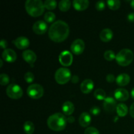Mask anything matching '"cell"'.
<instances>
[{
    "instance_id": "cell-1",
    "label": "cell",
    "mask_w": 134,
    "mask_h": 134,
    "mask_svg": "<svg viewBox=\"0 0 134 134\" xmlns=\"http://www.w3.org/2000/svg\"><path fill=\"white\" fill-rule=\"evenodd\" d=\"M69 34V26L66 22L60 20L54 22L48 30L50 39L56 43H61L65 41Z\"/></svg>"
},
{
    "instance_id": "cell-2",
    "label": "cell",
    "mask_w": 134,
    "mask_h": 134,
    "mask_svg": "<svg viewBox=\"0 0 134 134\" xmlns=\"http://www.w3.org/2000/svg\"><path fill=\"white\" fill-rule=\"evenodd\" d=\"M67 120L65 115L60 113H56L51 115L47 120V125L48 128L55 132H60L66 127Z\"/></svg>"
},
{
    "instance_id": "cell-3",
    "label": "cell",
    "mask_w": 134,
    "mask_h": 134,
    "mask_svg": "<svg viewBox=\"0 0 134 134\" xmlns=\"http://www.w3.org/2000/svg\"><path fill=\"white\" fill-rule=\"evenodd\" d=\"M25 9L31 16L37 17L42 15L45 7L41 0H27L25 2Z\"/></svg>"
},
{
    "instance_id": "cell-4",
    "label": "cell",
    "mask_w": 134,
    "mask_h": 134,
    "mask_svg": "<svg viewBox=\"0 0 134 134\" xmlns=\"http://www.w3.org/2000/svg\"><path fill=\"white\" fill-rule=\"evenodd\" d=\"M133 57V53L131 50L124 48L118 52L115 59L119 65L121 66H127L132 62Z\"/></svg>"
},
{
    "instance_id": "cell-5",
    "label": "cell",
    "mask_w": 134,
    "mask_h": 134,
    "mask_svg": "<svg viewBox=\"0 0 134 134\" xmlns=\"http://www.w3.org/2000/svg\"><path fill=\"white\" fill-rule=\"evenodd\" d=\"M71 79V73L68 68H60L55 73V80L59 85H65Z\"/></svg>"
},
{
    "instance_id": "cell-6",
    "label": "cell",
    "mask_w": 134,
    "mask_h": 134,
    "mask_svg": "<svg viewBox=\"0 0 134 134\" xmlns=\"http://www.w3.org/2000/svg\"><path fill=\"white\" fill-rule=\"evenodd\" d=\"M44 94V89L41 85L39 84H33L28 86L27 89V94L30 98L37 99L41 98Z\"/></svg>"
},
{
    "instance_id": "cell-7",
    "label": "cell",
    "mask_w": 134,
    "mask_h": 134,
    "mask_svg": "<svg viewBox=\"0 0 134 134\" xmlns=\"http://www.w3.org/2000/svg\"><path fill=\"white\" fill-rule=\"evenodd\" d=\"M6 94L11 99H18L23 95V90L19 85L13 83L7 86L6 89Z\"/></svg>"
},
{
    "instance_id": "cell-8",
    "label": "cell",
    "mask_w": 134,
    "mask_h": 134,
    "mask_svg": "<svg viewBox=\"0 0 134 134\" xmlns=\"http://www.w3.org/2000/svg\"><path fill=\"white\" fill-rule=\"evenodd\" d=\"M73 55L69 51H65L60 53L59 56V62L65 67L70 66L73 63Z\"/></svg>"
},
{
    "instance_id": "cell-9",
    "label": "cell",
    "mask_w": 134,
    "mask_h": 134,
    "mask_svg": "<svg viewBox=\"0 0 134 134\" xmlns=\"http://www.w3.org/2000/svg\"><path fill=\"white\" fill-rule=\"evenodd\" d=\"M85 42L82 39H76L72 43L71 45V51L74 54L79 55L83 52L85 50Z\"/></svg>"
},
{
    "instance_id": "cell-10",
    "label": "cell",
    "mask_w": 134,
    "mask_h": 134,
    "mask_svg": "<svg viewBox=\"0 0 134 134\" xmlns=\"http://www.w3.org/2000/svg\"><path fill=\"white\" fill-rule=\"evenodd\" d=\"M103 105L104 109L108 113L114 112L115 110L116 109V107H117L116 101L113 98H111V97L106 98L103 100Z\"/></svg>"
},
{
    "instance_id": "cell-11",
    "label": "cell",
    "mask_w": 134,
    "mask_h": 134,
    "mask_svg": "<svg viewBox=\"0 0 134 134\" xmlns=\"http://www.w3.org/2000/svg\"><path fill=\"white\" fill-rule=\"evenodd\" d=\"M48 30V26H47L46 22L43 20H38L33 26V31L34 33L38 35H42L47 32Z\"/></svg>"
},
{
    "instance_id": "cell-12",
    "label": "cell",
    "mask_w": 134,
    "mask_h": 134,
    "mask_svg": "<svg viewBox=\"0 0 134 134\" xmlns=\"http://www.w3.org/2000/svg\"><path fill=\"white\" fill-rule=\"evenodd\" d=\"M13 43L18 49H26L30 46V41L27 37L24 36H21L13 41Z\"/></svg>"
},
{
    "instance_id": "cell-13",
    "label": "cell",
    "mask_w": 134,
    "mask_h": 134,
    "mask_svg": "<svg viewBox=\"0 0 134 134\" xmlns=\"http://www.w3.org/2000/svg\"><path fill=\"white\" fill-rule=\"evenodd\" d=\"M2 58L5 61L9 63H13L16 60L17 55L16 52L10 48L4 50L2 53Z\"/></svg>"
},
{
    "instance_id": "cell-14",
    "label": "cell",
    "mask_w": 134,
    "mask_h": 134,
    "mask_svg": "<svg viewBox=\"0 0 134 134\" xmlns=\"http://www.w3.org/2000/svg\"><path fill=\"white\" fill-rule=\"evenodd\" d=\"M115 98L120 102H125L129 98V92L124 88H118L115 91Z\"/></svg>"
},
{
    "instance_id": "cell-15",
    "label": "cell",
    "mask_w": 134,
    "mask_h": 134,
    "mask_svg": "<svg viewBox=\"0 0 134 134\" xmlns=\"http://www.w3.org/2000/svg\"><path fill=\"white\" fill-rule=\"evenodd\" d=\"M94 82L89 79L82 81L81 85V90L84 94H88V93L91 92L94 89Z\"/></svg>"
},
{
    "instance_id": "cell-16",
    "label": "cell",
    "mask_w": 134,
    "mask_h": 134,
    "mask_svg": "<svg viewBox=\"0 0 134 134\" xmlns=\"http://www.w3.org/2000/svg\"><path fill=\"white\" fill-rule=\"evenodd\" d=\"M22 58L27 63L33 64L37 60V56L34 51L31 50H26L22 53Z\"/></svg>"
},
{
    "instance_id": "cell-17",
    "label": "cell",
    "mask_w": 134,
    "mask_h": 134,
    "mask_svg": "<svg viewBox=\"0 0 134 134\" xmlns=\"http://www.w3.org/2000/svg\"><path fill=\"white\" fill-rule=\"evenodd\" d=\"M89 2L88 0H74L73 2V7L78 11H83L86 10L89 6Z\"/></svg>"
},
{
    "instance_id": "cell-18",
    "label": "cell",
    "mask_w": 134,
    "mask_h": 134,
    "mask_svg": "<svg viewBox=\"0 0 134 134\" xmlns=\"http://www.w3.org/2000/svg\"><path fill=\"white\" fill-rule=\"evenodd\" d=\"M79 122L82 127H88L91 123V116L88 113H82L79 116Z\"/></svg>"
},
{
    "instance_id": "cell-19",
    "label": "cell",
    "mask_w": 134,
    "mask_h": 134,
    "mask_svg": "<svg viewBox=\"0 0 134 134\" xmlns=\"http://www.w3.org/2000/svg\"><path fill=\"white\" fill-rule=\"evenodd\" d=\"M113 37V33L112 30L109 28L103 29L99 34V37L101 40L105 43L110 41Z\"/></svg>"
},
{
    "instance_id": "cell-20",
    "label": "cell",
    "mask_w": 134,
    "mask_h": 134,
    "mask_svg": "<svg viewBox=\"0 0 134 134\" xmlns=\"http://www.w3.org/2000/svg\"><path fill=\"white\" fill-rule=\"evenodd\" d=\"M62 109V111L64 115L69 116L74 112V105H73V103L72 102L68 101V102H65V103H63Z\"/></svg>"
},
{
    "instance_id": "cell-21",
    "label": "cell",
    "mask_w": 134,
    "mask_h": 134,
    "mask_svg": "<svg viewBox=\"0 0 134 134\" xmlns=\"http://www.w3.org/2000/svg\"><path fill=\"white\" fill-rule=\"evenodd\" d=\"M130 81V77L126 73H122L116 78V82L118 85L124 86L128 85Z\"/></svg>"
},
{
    "instance_id": "cell-22",
    "label": "cell",
    "mask_w": 134,
    "mask_h": 134,
    "mask_svg": "<svg viewBox=\"0 0 134 134\" xmlns=\"http://www.w3.org/2000/svg\"><path fill=\"white\" fill-rule=\"evenodd\" d=\"M116 111V113H117V115L119 116L124 117V116H126L127 114H128V107L124 103H119V104L117 105Z\"/></svg>"
},
{
    "instance_id": "cell-23",
    "label": "cell",
    "mask_w": 134,
    "mask_h": 134,
    "mask_svg": "<svg viewBox=\"0 0 134 134\" xmlns=\"http://www.w3.org/2000/svg\"><path fill=\"white\" fill-rule=\"evenodd\" d=\"M35 130V126L31 121H26L24 124V130L26 134H32Z\"/></svg>"
},
{
    "instance_id": "cell-24",
    "label": "cell",
    "mask_w": 134,
    "mask_h": 134,
    "mask_svg": "<svg viewBox=\"0 0 134 134\" xmlns=\"http://www.w3.org/2000/svg\"><path fill=\"white\" fill-rule=\"evenodd\" d=\"M58 7L61 11H68L71 7V1L69 0H62L59 3Z\"/></svg>"
},
{
    "instance_id": "cell-25",
    "label": "cell",
    "mask_w": 134,
    "mask_h": 134,
    "mask_svg": "<svg viewBox=\"0 0 134 134\" xmlns=\"http://www.w3.org/2000/svg\"><path fill=\"white\" fill-rule=\"evenodd\" d=\"M109 8L111 10H117L120 7V1L119 0H108L107 1Z\"/></svg>"
},
{
    "instance_id": "cell-26",
    "label": "cell",
    "mask_w": 134,
    "mask_h": 134,
    "mask_svg": "<svg viewBox=\"0 0 134 134\" xmlns=\"http://www.w3.org/2000/svg\"><path fill=\"white\" fill-rule=\"evenodd\" d=\"M94 97L98 100H104L105 99V92L102 88H98L94 91Z\"/></svg>"
},
{
    "instance_id": "cell-27",
    "label": "cell",
    "mask_w": 134,
    "mask_h": 134,
    "mask_svg": "<svg viewBox=\"0 0 134 134\" xmlns=\"http://www.w3.org/2000/svg\"><path fill=\"white\" fill-rule=\"evenodd\" d=\"M44 5V7L48 10H53L57 6V2L54 0H46Z\"/></svg>"
},
{
    "instance_id": "cell-28",
    "label": "cell",
    "mask_w": 134,
    "mask_h": 134,
    "mask_svg": "<svg viewBox=\"0 0 134 134\" xmlns=\"http://www.w3.org/2000/svg\"><path fill=\"white\" fill-rule=\"evenodd\" d=\"M44 18L46 22H47V23H52L56 19V15L52 12H47L44 14Z\"/></svg>"
},
{
    "instance_id": "cell-29",
    "label": "cell",
    "mask_w": 134,
    "mask_h": 134,
    "mask_svg": "<svg viewBox=\"0 0 134 134\" xmlns=\"http://www.w3.org/2000/svg\"><path fill=\"white\" fill-rule=\"evenodd\" d=\"M103 56H104V58L107 61H112L114 59L116 58V55H115V52L110 50L105 51Z\"/></svg>"
},
{
    "instance_id": "cell-30",
    "label": "cell",
    "mask_w": 134,
    "mask_h": 134,
    "mask_svg": "<svg viewBox=\"0 0 134 134\" xmlns=\"http://www.w3.org/2000/svg\"><path fill=\"white\" fill-rule=\"evenodd\" d=\"M9 77L5 73H1L0 75V84L2 86H5L9 83Z\"/></svg>"
},
{
    "instance_id": "cell-31",
    "label": "cell",
    "mask_w": 134,
    "mask_h": 134,
    "mask_svg": "<svg viewBox=\"0 0 134 134\" xmlns=\"http://www.w3.org/2000/svg\"><path fill=\"white\" fill-rule=\"evenodd\" d=\"M34 75L31 72H27L24 75V79L27 83H31L34 81Z\"/></svg>"
},
{
    "instance_id": "cell-32",
    "label": "cell",
    "mask_w": 134,
    "mask_h": 134,
    "mask_svg": "<svg viewBox=\"0 0 134 134\" xmlns=\"http://www.w3.org/2000/svg\"><path fill=\"white\" fill-rule=\"evenodd\" d=\"M105 8V2L103 1H99L96 4V9L98 11H102Z\"/></svg>"
},
{
    "instance_id": "cell-33",
    "label": "cell",
    "mask_w": 134,
    "mask_h": 134,
    "mask_svg": "<svg viewBox=\"0 0 134 134\" xmlns=\"http://www.w3.org/2000/svg\"><path fill=\"white\" fill-rule=\"evenodd\" d=\"M84 134H99V131L94 127H88L85 131Z\"/></svg>"
},
{
    "instance_id": "cell-34",
    "label": "cell",
    "mask_w": 134,
    "mask_h": 134,
    "mask_svg": "<svg viewBox=\"0 0 134 134\" xmlns=\"http://www.w3.org/2000/svg\"><path fill=\"white\" fill-rule=\"evenodd\" d=\"M90 113L92 114L94 116H98L99 113H100L101 111L100 109L98 107H96V106H94V107H92L90 110Z\"/></svg>"
},
{
    "instance_id": "cell-35",
    "label": "cell",
    "mask_w": 134,
    "mask_h": 134,
    "mask_svg": "<svg viewBox=\"0 0 134 134\" xmlns=\"http://www.w3.org/2000/svg\"><path fill=\"white\" fill-rule=\"evenodd\" d=\"M106 80L109 83H112V82H113L115 81V77L114 76V75L109 74L107 75V77H106Z\"/></svg>"
},
{
    "instance_id": "cell-36",
    "label": "cell",
    "mask_w": 134,
    "mask_h": 134,
    "mask_svg": "<svg viewBox=\"0 0 134 134\" xmlns=\"http://www.w3.org/2000/svg\"><path fill=\"white\" fill-rule=\"evenodd\" d=\"M0 46H1V48H4V49H7V42L5 39H2L0 42Z\"/></svg>"
},
{
    "instance_id": "cell-37",
    "label": "cell",
    "mask_w": 134,
    "mask_h": 134,
    "mask_svg": "<svg viewBox=\"0 0 134 134\" xmlns=\"http://www.w3.org/2000/svg\"><path fill=\"white\" fill-rule=\"evenodd\" d=\"M128 20L129 22H134V13H130L128 15Z\"/></svg>"
},
{
    "instance_id": "cell-38",
    "label": "cell",
    "mask_w": 134,
    "mask_h": 134,
    "mask_svg": "<svg viewBox=\"0 0 134 134\" xmlns=\"http://www.w3.org/2000/svg\"><path fill=\"white\" fill-rule=\"evenodd\" d=\"M130 115L132 118L134 119V103H132V105L130 106Z\"/></svg>"
},
{
    "instance_id": "cell-39",
    "label": "cell",
    "mask_w": 134,
    "mask_h": 134,
    "mask_svg": "<svg viewBox=\"0 0 134 134\" xmlns=\"http://www.w3.org/2000/svg\"><path fill=\"white\" fill-rule=\"evenodd\" d=\"M71 82H73V83L76 84L79 82V78L78 76L73 75V77H71Z\"/></svg>"
},
{
    "instance_id": "cell-40",
    "label": "cell",
    "mask_w": 134,
    "mask_h": 134,
    "mask_svg": "<svg viewBox=\"0 0 134 134\" xmlns=\"http://www.w3.org/2000/svg\"><path fill=\"white\" fill-rule=\"evenodd\" d=\"M67 120H68V122L73 123L75 122V118L72 116H68V118L67 119Z\"/></svg>"
},
{
    "instance_id": "cell-41",
    "label": "cell",
    "mask_w": 134,
    "mask_h": 134,
    "mask_svg": "<svg viewBox=\"0 0 134 134\" xmlns=\"http://www.w3.org/2000/svg\"><path fill=\"white\" fill-rule=\"evenodd\" d=\"M131 97H132V99H134V88L131 91Z\"/></svg>"
},
{
    "instance_id": "cell-42",
    "label": "cell",
    "mask_w": 134,
    "mask_h": 134,
    "mask_svg": "<svg viewBox=\"0 0 134 134\" xmlns=\"http://www.w3.org/2000/svg\"><path fill=\"white\" fill-rule=\"evenodd\" d=\"M130 5H131V7H132L134 9V0H133V1H131Z\"/></svg>"
},
{
    "instance_id": "cell-43",
    "label": "cell",
    "mask_w": 134,
    "mask_h": 134,
    "mask_svg": "<svg viewBox=\"0 0 134 134\" xmlns=\"http://www.w3.org/2000/svg\"><path fill=\"white\" fill-rule=\"evenodd\" d=\"M0 63H1V65H0V67L1 68V67H2V65H3V61H2V60H1V59L0 60Z\"/></svg>"
}]
</instances>
